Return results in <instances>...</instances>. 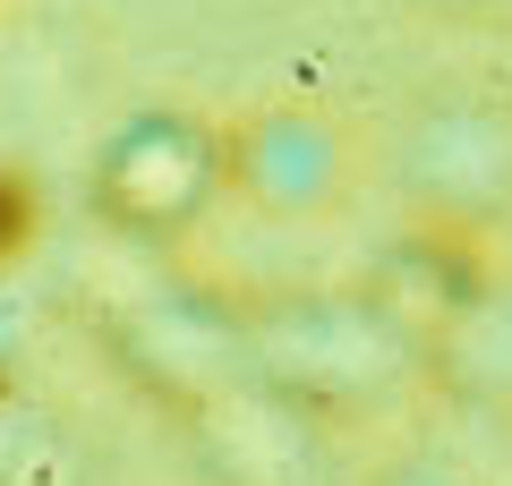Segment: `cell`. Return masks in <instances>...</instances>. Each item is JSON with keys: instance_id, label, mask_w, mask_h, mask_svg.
Listing matches in <instances>:
<instances>
[{"instance_id": "obj_3", "label": "cell", "mask_w": 512, "mask_h": 486, "mask_svg": "<svg viewBox=\"0 0 512 486\" xmlns=\"http://www.w3.org/2000/svg\"><path fill=\"white\" fill-rule=\"evenodd\" d=\"M222 171H231V197L265 222H333L359 197L367 145L316 94H274V103H248L239 120H222Z\"/></svg>"}, {"instance_id": "obj_6", "label": "cell", "mask_w": 512, "mask_h": 486, "mask_svg": "<svg viewBox=\"0 0 512 486\" xmlns=\"http://www.w3.org/2000/svg\"><path fill=\"white\" fill-rule=\"evenodd\" d=\"M384 486H453V478H436V469H393Z\"/></svg>"}, {"instance_id": "obj_1", "label": "cell", "mask_w": 512, "mask_h": 486, "mask_svg": "<svg viewBox=\"0 0 512 486\" xmlns=\"http://www.w3.org/2000/svg\"><path fill=\"white\" fill-rule=\"evenodd\" d=\"M239 359L265 384V401H291V410H367L393 384L436 376L427 342L376 290H299L256 307L239 324Z\"/></svg>"}, {"instance_id": "obj_2", "label": "cell", "mask_w": 512, "mask_h": 486, "mask_svg": "<svg viewBox=\"0 0 512 486\" xmlns=\"http://www.w3.org/2000/svg\"><path fill=\"white\" fill-rule=\"evenodd\" d=\"M222 197H231L222 120H205V111H180V103L128 111L94 154V214L120 239H146V248L188 239Z\"/></svg>"}, {"instance_id": "obj_4", "label": "cell", "mask_w": 512, "mask_h": 486, "mask_svg": "<svg viewBox=\"0 0 512 486\" xmlns=\"http://www.w3.org/2000/svg\"><path fill=\"white\" fill-rule=\"evenodd\" d=\"M402 188L427 231L487 239L512 214V94L436 86L402 128Z\"/></svg>"}, {"instance_id": "obj_5", "label": "cell", "mask_w": 512, "mask_h": 486, "mask_svg": "<svg viewBox=\"0 0 512 486\" xmlns=\"http://www.w3.org/2000/svg\"><path fill=\"white\" fill-rule=\"evenodd\" d=\"M436 384H453L461 401H487V410H512V273H487L470 307L436 333Z\"/></svg>"}]
</instances>
